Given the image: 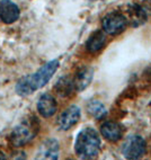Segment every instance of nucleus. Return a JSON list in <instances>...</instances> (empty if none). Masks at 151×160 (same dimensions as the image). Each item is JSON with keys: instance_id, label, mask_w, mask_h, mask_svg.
Wrapping results in <instances>:
<instances>
[{"instance_id": "1", "label": "nucleus", "mask_w": 151, "mask_h": 160, "mask_svg": "<svg viewBox=\"0 0 151 160\" xmlns=\"http://www.w3.org/2000/svg\"><path fill=\"white\" fill-rule=\"evenodd\" d=\"M59 68V61L51 60L41 67L36 72L20 78L16 83L15 90L22 97L29 96L37 89H41L52 79Z\"/></svg>"}, {"instance_id": "2", "label": "nucleus", "mask_w": 151, "mask_h": 160, "mask_svg": "<svg viewBox=\"0 0 151 160\" xmlns=\"http://www.w3.org/2000/svg\"><path fill=\"white\" fill-rule=\"evenodd\" d=\"M100 150V138L91 128H86L78 133L74 142V151L83 159L96 157Z\"/></svg>"}, {"instance_id": "3", "label": "nucleus", "mask_w": 151, "mask_h": 160, "mask_svg": "<svg viewBox=\"0 0 151 160\" xmlns=\"http://www.w3.org/2000/svg\"><path fill=\"white\" fill-rule=\"evenodd\" d=\"M40 131V123L34 116L24 118L9 135V141L16 148L31 142Z\"/></svg>"}, {"instance_id": "4", "label": "nucleus", "mask_w": 151, "mask_h": 160, "mask_svg": "<svg viewBox=\"0 0 151 160\" xmlns=\"http://www.w3.org/2000/svg\"><path fill=\"white\" fill-rule=\"evenodd\" d=\"M145 141L139 135L128 137L122 146V153L128 159H139L145 152Z\"/></svg>"}, {"instance_id": "5", "label": "nucleus", "mask_w": 151, "mask_h": 160, "mask_svg": "<svg viewBox=\"0 0 151 160\" xmlns=\"http://www.w3.org/2000/svg\"><path fill=\"white\" fill-rule=\"evenodd\" d=\"M128 19L121 12H111L103 19V29L109 35H117L126 28Z\"/></svg>"}, {"instance_id": "6", "label": "nucleus", "mask_w": 151, "mask_h": 160, "mask_svg": "<svg viewBox=\"0 0 151 160\" xmlns=\"http://www.w3.org/2000/svg\"><path fill=\"white\" fill-rule=\"evenodd\" d=\"M20 16L18 6L12 0H0V19L5 24L17 22Z\"/></svg>"}, {"instance_id": "7", "label": "nucleus", "mask_w": 151, "mask_h": 160, "mask_svg": "<svg viewBox=\"0 0 151 160\" xmlns=\"http://www.w3.org/2000/svg\"><path fill=\"white\" fill-rule=\"evenodd\" d=\"M80 118V108L76 105L69 106L66 111L60 115L58 120V125L62 131L71 129L72 126L78 123Z\"/></svg>"}, {"instance_id": "8", "label": "nucleus", "mask_w": 151, "mask_h": 160, "mask_svg": "<svg viewBox=\"0 0 151 160\" xmlns=\"http://www.w3.org/2000/svg\"><path fill=\"white\" fill-rule=\"evenodd\" d=\"M58 109V104L55 98L51 94H43L37 100V111L41 116L51 117L55 114Z\"/></svg>"}, {"instance_id": "9", "label": "nucleus", "mask_w": 151, "mask_h": 160, "mask_svg": "<svg viewBox=\"0 0 151 160\" xmlns=\"http://www.w3.org/2000/svg\"><path fill=\"white\" fill-rule=\"evenodd\" d=\"M59 142L55 139H48L42 143L35 156L36 159H58L59 158Z\"/></svg>"}, {"instance_id": "10", "label": "nucleus", "mask_w": 151, "mask_h": 160, "mask_svg": "<svg viewBox=\"0 0 151 160\" xmlns=\"http://www.w3.org/2000/svg\"><path fill=\"white\" fill-rule=\"evenodd\" d=\"M94 76V70L89 67H83L77 71L76 76L72 80H73V86L74 89L78 92H83V89H86L89 86V83L91 82Z\"/></svg>"}, {"instance_id": "11", "label": "nucleus", "mask_w": 151, "mask_h": 160, "mask_svg": "<svg viewBox=\"0 0 151 160\" xmlns=\"http://www.w3.org/2000/svg\"><path fill=\"white\" fill-rule=\"evenodd\" d=\"M100 133L106 140L111 142H116L117 140H120L123 134L122 126L114 121H107L100 126Z\"/></svg>"}, {"instance_id": "12", "label": "nucleus", "mask_w": 151, "mask_h": 160, "mask_svg": "<svg viewBox=\"0 0 151 160\" xmlns=\"http://www.w3.org/2000/svg\"><path fill=\"white\" fill-rule=\"evenodd\" d=\"M105 34L103 33V31H97L94 34H91L90 37L88 38L87 43H86V49L91 53L98 52L105 45Z\"/></svg>"}, {"instance_id": "13", "label": "nucleus", "mask_w": 151, "mask_h": 160, "mask_svg": "<svg viewBox=\"0 0 151 160\" xmlns=\"http://www.w3.org/2000/svg\"><path fill=\"white\" fill-rule=\"evenodd\" d=\"M55 92L58 95H60L61 97H66L71 94L72 90L74 89L73 80L69 77H62L58 80V82L54 86Z\"/></svg>"}, {"instance_id": "14", "label": "nucleus", "mask_w": 151, "mask_h": 160, "mask_svg": "<svg viewBox=\"0 0 151 160\" xmlns=\"http://www.w3.org/2000/svg\"><path fill=\"white\" fill-rule=\"evenodd\" d=\"M87 112H88L93 117L97 118V120L103 118L106 115V113H107L104 104L98 102V100H90V102L87 104Z\"/></svg>"}, {"instance_id": "15", "label": "nucleus", "mask_w": 151, "mask_h": 160, "mask_svg": "<svg viewBox=\"0 0 151 160\" xmlns=\"http://www.w3.org/2000/svg\"><path fill=\"white\" fill-rule=\"evenodd\" d=\"M0 159H6V157H5V154H3L1 151H0Z\"/></svg>"}]
</instances>
